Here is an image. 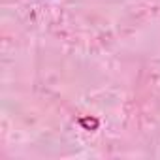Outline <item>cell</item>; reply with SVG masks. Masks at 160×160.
<instances>
[{"label":"cell","mask_w":160,"mask_h":160,"mask_svg":"<svg viewBox=\"0 0 160 160\" xmlns=\"http://www.w3.org/2000/svg\"><path fill=\"white\" fill-rule=\"evenodd\" d=\"M79 124H81L85 130H98L100 121L96 117H83V119H79Z\"/></svg>","instance_id":"6da1fadb"}]
</instances>
